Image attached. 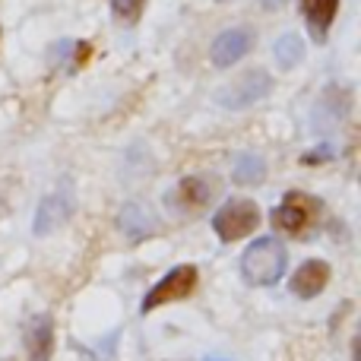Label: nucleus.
<instances>
[{"label":"nucleus","instance_id":"6","mask_svg":"<svg viewBox=\"0 0 361 361\" xmlns=\"http://www.w3.org/2000/svg\"><path fill=\"white\" fill-rule=\"evenodd\" d=\"M197 288V269L193 267H175L169 276H165L159 286H152L143 298V314L156 311L159 305H169V301H180Z\"/></svg>","mask_w":361,"mask_h":361},{"label":"nucleus","instance_id":"8","mask_svg":"<svg viewBox=\"0 0 361 361\" xmlns=\"http://www.w3.org/2000/svg\"><path fill=\"white\" fill-rule=\"evenodd\" d=\"M219 193V180L216 178H184L178 180L171 200L187 212H200L203 206H209V200Z\"/></svg>","mask_w":361,"mask_h":361},{"label":"nucleus","instance_id":"2","mask_svg":"<svg viewBox=\"0 0 361 361\" xmlns=\"http://www.w3.org/2000/svg\"><path fill=\"white\" fill-rule=\"evenodd\" d=\"M317 219H320V200L292 190V193H286V200L273 209V228L301 238Z\"/></svg>","mask_w":361,"mask_h":361},{"label":"nucleus","instance_id":"13","mask_svg":"<svg viewBox=\"0 0 361 361\" xmlns=\"http://www.w3.org/2000/svg\"><path fill=\"white\" fill-rule=\"evenodd\" d=\"M231 178H235L238 184H260V180L267 178V165H263L260 156L247 152V156H241L235 162V169H231Z\"/></svg>","mask_w":361,"mask_h":361},{"label":"nucleus","instance_id":"18","mask_svg":"<svg viewBox=\"0 0 361 361\" xmlns=\"http://www.w3.org/2000/svg\"><path fill=\"white\" fill-rule=\"evenodd\" d=\"M219 4H228V0H219Z\"/></svg>","mask_w":361,"mask_h":361},{"label":"nucleus","instance_id":"7","mask_svg":"<svg viewBox=\"0 0 361 361\" xmlns=\"http://www.w3.org/2000/svg\"><path fill=\"white\" fill-rule=\"evenodd\" d=\"M254 48V32L250 29H225L222 35L212 42L209 48V61L216 63V67H235L238 61H241L247 51Z\"/></svg>","mask_w":361,"mask_h":361},{"label":"nucleus","instance_id":"16","mask_svg":"<svg viewBox=\"0 0 361 361\" xmlns=\"http://www.w3.org/2000/svg\"><path fill=\"white\" fill-rule=\"evenodd\" d=\"M330 156H333V149H330V146H324V149L305 152V159H301V162H305V165H320V162H326Z\"/></svg>","mask_w":361,"mask_h":361},{"label":"nucleus","instance_id":"12","mask_svg":"<svg viewBox=\"0 0 361 361\" xmlns=\"http://www.w3.org/2000/svg\"><path fill=\"white\" fill-rule=\"evenodd\" d=\"M301 10H305V19L311 25V32L317 38L326 35V29L333 25L339 10V0H301Z\"/></svg>","mask_w":361,"mask_h":361},{"label":"nucleus","instance_id":"10","mask_svg":"<svg viewBox=\"0 0 361 361\" xmlns=\"http://www.w3.org/2000/svg\"><path fill=\"white\" fill-rule=\"evenodd\" d=\"M25 355H29V361H51V355H54V320H51V314H38L25 326Z\"/></svg>","mask_w":361,"mask_h":361},{"label":"nucleus","instance_id":"4","mask_svg":"<svg viewBox=\"0 0 361 361\" xmlns=\"http://www.w3.org/2000/svg\"><path fill=\"white\" fill-rule=\"evenodd\" d=\"M212 228L222 241H238L260 228V206L254 200H228L222 209L212 216Z\"/></svg>","mask_w":361,"mask_h":361},{"label":"nucleus","instance_id":"15","mask_svg":"<svg viewBox=\"0 0 361 361\" xmlns=\"http://www.w3.org/2000/svg\"><path fill=\"white\" fill-rule=\"evenodd\" d=\"M111 10H114V19H118L121 25H133V23H140V16H143L146 0H111Z\"/></svg>","mask_w":361,"mask_h":361},{"label":"nucleus","instance_id":"5","mask_svg":"<svg viewBox=\"0 0 361 361\" xmlns=\"http://www.w3.org/2000/svg\"><path fill=\"white\" fill-rule=\"evenodd\" d=\"M73 209H76L73 187H70V180H63V184L57 187L51 197H44L42 206H38L35 225H32V228H35V235L44 238V235H51V231H57L61 225H67V219L73 216Z\"/></svg>","mask_w":361,"mask_h":361},{"label":"nucleus","instance_id":"17","mask_svg":"<svg viewBox=\"0 0 361 361\" xmlns=\"http://www.w3.org/2000/svg\"><path fill=\"white\" fill-rule=\"evenodd\" d=\"M73 51H76V57H73V67H82V63L89 61V44H73Z\"/></svg>","mask_w":361,"mask_h":361},{"label":"nucleus","instance_id":"1","mask_svg":"<svg viewBox=\"0 0 361 361\" xmlns=\"http://www.w3.org/2000/svg\"><path fill=\"white\" fill-rule=\"evenodd\" d=\"M288 250L279 238H260L241 257V276L250 286H276L286 276Z\"/></svg>","mask_w":361,"mask_h":361},{"label":"nucleus","instance_id":"3","mask_svg":"<svg viewBox=\"0 0 361 361\" xmlns=\"http://www.w3.org/2000/svg\"><path fill=\"white\" fill-rule=\"evenodd\" d=\"M269 92H273V76H269L267 70H247V73H241L235 82L219 89L216 102L222 108H228V111H241V108H250L260 99H267Z\"/></svg>","mask_w":361,"mask_h":361},{"label":"nucleus","instance_id":"11","mask_svg":"<svg viewBox=\"0 0 361 361\" xmlns=\"http://www.w3.org/2000/svg\"><path fill=\"white\" fill-rule=\"evenodd\" d=\"M330 282V267L324 260H307L298 273L292 276V292L298 298H317Z\"/></svg>","mask_w":361,"mask_h":361},{"label":"nucleus","instance_id":"9","mask_svg":"<svg viewBox=\"0 0 361 361\" xmlns=\"http://www.w3.org/2000/svg\"><path fill=\"white\" fill-rule=\"evenodd\" d=\"M118 225L130 241H146V238H152L159 231L156 212H152L146 203H127L118 216Z\"/></svg>","mask_w":361,"mask_h":361},{"label":"nucleus","instance_id":"14","mask_svg":"<svg viewBox=\"0 0 361 361\" xmlns=\"http://www.w3.org/2000/svg\"><path fill=\"white\" fill-rule=\"evenodd\" d=\"M273 54H276V61H279V67L292 70V67H298L301 57H305V42H301L298 35H292V32H288V35H282L279 42H276Z\"/></svg>","mask_w":361,"mask_h":361}]
</instances>
